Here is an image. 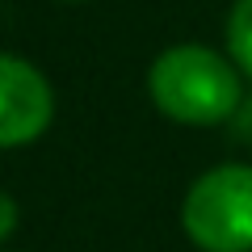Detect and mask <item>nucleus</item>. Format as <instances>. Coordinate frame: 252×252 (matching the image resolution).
Wrapping results in <instances>:
<instances>
[{"label": "nucleus", "instance_id": "f257e3e1", "mask_svg": "<svg viewBox=\"0 0 252 252\" xmlns=\"http://www.w3.org/2000/svg\"><path fill=\"white\" fill-rule=\"evenodd\" d=\"M147 93L164 118L181 126H215L240 109V67L198 42L168 46L147 67Z\"/></svg>", "mask_w": 252, "mask_h": 252}, {"label": "nucleus", "instance_id": "f03ea898", "mask_svg": "<svg viewBox=\"0 0 252 252\" xmlns=\"http://www.w3.org/2000/svg\"><path fill=\"white\" fill-rule=\"evenodd\" d=\"M181 227L202 252H252V168L219 164L189 185Z\"/></svg>", "mask_w": 252, "mask_h": 252}, {"label": "nucleus", "instance_id": "7ed1b4c3", "mask_svg": "<svg viewBox=\"0 0 252 252\" xmlns=\"http://www.w3.org/2000/svg\"><path fill=\"white\" fill-rule=\"evenodd\" d=\"M55 118L51 80L30 59L0 51V147H26Z\"/></svg>", "mask_w": 252, "mask_h": 252}, {"label": "nucleus", "instance_id": "20e7f679", "mask_svg": "<svg viewBox=\"0 0 252 252\" xmlns=\"http://www.w3.org/2000/svg\"><path fill=\"white\" fill-rule=\"evenodd\" d=\"M227 51H231L235 67L252 76V0H235L227 13Z\"/></svg>", "mask_w": 252, "mask_h": 252}, {"label": "nucleus", "instance_id": "39448f33", "mask_svg": "<svg viewBox=\"0 0 252 252\" xmlns=\"http://www.w3.org/2000/svg\"><path fill=\"white\" fill-rule=\"evenodd\" d=\"M13 231H17V202H13L9 193L0 189V244L9 240Z\"/></svg>", "mask_w": 252, "mask_h": 252}, {"label": "nucleus", "instance_id": "423d86ee", "mask_svg": "<svg viewBox=\"0 0 252 252\" xmlns=\"http://www.w3.org/2000/svg\"><path fill=\"white\" fill-rule=\"evenodd\" d=\"M231 122H235V139L252 143V97H248V101H240V109L231 114Z\"/></svg>", "mask_w": 252, "mask_h": 252}]
</instances>
